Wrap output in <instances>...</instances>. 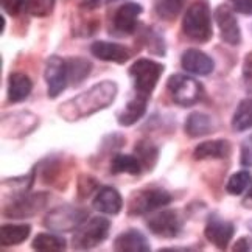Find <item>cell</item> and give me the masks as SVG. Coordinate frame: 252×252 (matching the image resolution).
<instances>
[{
    "label": "cell",
    "instance_id": "30",
    "mask_svg": "<svg viewBox=\"0 0 252 252\" xmlns=\"http://www.w3.org/2000/svg\"><path fill=\"white\" fill-rule=\"evenodd\" d=\"M232 128L237 132H243L252 128V98L241 100L232 115Z\"/></svg>",
    "mask_w": 252,
    "mask_h": 252
},
{
    "label": "cell",
    "instance_id": "36",
    "mask_svg": "<svg viewBox=\"0 0 252 252\" xmlns=\"http://www.w3.org/2000/svg\"><path fill=\"white\" fill-rule=\"evenodd\" d=\"M126 145V137L120 132H111L108 135H104L101 143H100V151L103 154H108V153H115L122 150Z\"/></svg>",
    "mask_w": 252,
    "mask_h": 252
},
{
    "label": "cell",
    "instance_id": "37",
    "mask_svg": "<svg viewBox=\"0 0 252 252\" xmlns=\"http://www.w3.org/2000/svg\"><path fill=\"white\" fill-rule=\"evenodd\" d=\"M0 3H2V9L8 16L17 17L25 9L27 0H0Z\"/></svg>",
    "mask_w": 252,
    "mask_h": 252
},
{
    "label": "cell",
    "instance_id": "24",
    "mask_svg": "<svg viewBox=\"0 0 252 252\" xmlns=\"http://www.w3.org/2000/svg\"><path fill=\"white\" fill-rule=\"evenodd\" d=\"M65 63H67V76H69L70 87H78L83 81H86L94 67L92 61L83 56L67 58Z\"/></svg>",
    "mask_w": 252,
    "mask_h": 252
},
{
    "label": "cell",
    "instance_id": "3",
    "mask_svg": "<svg viewBox=\"0 0 252 252\" xmlns=\"http://www.w3.org/2000/svg\"><path fill=\"white\" fill-rule=\"evenodd\" d=\"M173 202L171 193L158 186H148L137 189L131 193L128 199V215L145 217L148 213L159 210Z\"/></svg>",
    "mask_w": 252,
    "mask_h": 252
},
{
    "label": "cell",
    "instance_id": "41",
    "mask_svg": "<svg viewBox=\"0 0 252 252\" xmlns=\"http://www.w3.org/2000/svg\"><path fill=\"white\" fill-rule=\"evenodd\" d=\"M232 251H235V252H249V251H252V237L238 238L234 243V246H232Z\"/></svg>",
    "mask_w": 252,
    "mask_h": 252
},
{
    "label": "cell",
    "instance_id": "13",
    "mask_svg": "<svg viewBox=\"0 0 252 252\" xmlns=\"http://www.w3.org/2000/svg\"><path fill=\"white\" fill-rule=\"evenodd\" d=\"M143 13V8L137 2H126L120 5L112 16L111 30L115 36H129L135 33L139 27V16Z\"/></svg>",
    "mask_w": 252,
    "mask_h": 252
},
{
    "label": "cell",
    "instance_id": "45",
    "mask_svg": "<svg viewBox=\"0 0 252 252\" xmlns=\"http://www.w3.org/2000/svg\"><path fill=\"white\" fill-rule=\"evenodd\" d=\"M251 142H252V135H251Z\"/></svg>",
    "mask_w": 252,
    "mask_h": 252
},
{
    "label": "cell",
    "instance_id": "7",
    "mask_svg": "<svg viewBox=\"0 0 252 252\" xmlns=\"http://www.w3.org/2000/svg\"><path fill=\"white\" fill-rule=\"evenodd\" d=\"M50 201V195L47 191H28L25 195L9 198L8 204L3 206V217L9 220H25L33 218L37 213L45 210Z\"/></svg>",
    "mask_w": 252,
    "mask_h": 252
},
{
    "label": "cell",
    "instance_id": "19",
    "mask_svg": "<svg viewBox=\"0 0 252 252\" xmlns=\"http://www.w3.org/2000/svg\"><path fill=\"white\" fill-rule=\"evenodd\" d=\"M92 207L103 215H119L123 209V198L117 189L104 186L95 193Z\"/></svg>",
    "mask_w": 252,
    "mask_h": 252
},
{
    "label": "cell",
    "instance_id": "25",
    "mask_svg": "<svg viewBox=\"0 0 252 252\" xmlns=\"http://www.w3.org/2000/svg\"><path fill=\"white\" fill-rule=\"evenodd\" d=\"M134 154L142 163L145 173H151L159 162V147L150 139H140L134 147Z\"/></svg>",
    "mask_w": 252,
    "mask_h": 252
},
{
    "label": "cell",
    "instance_id": "29",
    "mask_svg": "<svg viewBox=\"0 0 252 252\" xmlns=\"http://www.w3.org/2000/svg\"><path fill=\"white\" fill-rule=\"evenodd\" d=\"M140 42L147 50L156 56L167 55V44L163 36L151 27H143L140 33Z\"/></svg>",
    "mask_w": 252,
    "mask_h": 252
},
{
    "label": "cell",
    "instance_id": "43",
    "mask_svg": "<svg viewBox=\"0 0 252 252\" xmlns=\"http://www.w3.org/2000/svg\"><path fill=\"white\" fill-rule=\"evenodd\" d=\"M241 206H243L245 209L252 210V184H251V189H249V191H248V195L245 196L243 201H241Z\"/></svg>",
    "mask_w": 252,
    "mask_h": 252
},
{
    "label": "cell",
    "instance_id": "12",
    "mask_svg": "<svg viewBox=\"0 0 252 252\" xmlns=\"http://www.w3.org/2000/svg\"><path fill=\"white\" fill-rule=\"evenodd\" d=\"M44 80L47 83L48 98L53 100L61 95L69 87V76H67V63L63 56L53 55L47 58L44 67Z\"/></svg>",
    "mask_w": 252,
    "mask_h": 252
},
{
    "label": "cell",
    "instance_id": "14",
    "mask_svg": "<svg viewBox=\"0 0 252 252\" xmlns=\"http://www.w3.org/2000/svg\"><path fill=\"white\" fill-rule=\"evenodd\" d=\"M234 235H235L234 222L221 218L218 213H210L204 227V237L207 238L209 243H212L220 251H226Z\"/></svg>",
    "mask_w": 252,
    "mask_h": 252
},
{
    "label": "cell",
    "instance_id": "6",
    "mask_svg": "<svg viewBox=\"0 0 252 252\" xmlns=\"http://www.w3.org/2000/svg\"><path fill=\"white\" fill-rule=\"evenodd\" d=\"M165 70V65L150 58H139L128 69V75L132 78L134 91L137 94L151 95L156 89L160 76Z\"/></svg>",
    "mask_w": 252,
    "mask_h": 252
},
{
    "label": "cell",
    "instance_id": "16",
    "mask_svg": "<svg viewBox=\"0 0 252 252\" xmlns=\"http://www.w3.org/2000/svg\"><path fill=\"white\" fill-rule=\"evenodd\" d=\"M91 53L96 60H100L103 63H114V64H126L134 55V52L126 45L108 42V41H95L91 45Z\"/></svg>",
    "mask_w": 252,
    "mask_h": 252
},
{
    "label": "cell",
    "instance_id": "33",
    "mask_svg": "<svg viewBox=\"0 0 252 252\" xmlns=\"http://www.w3.org/2000/svg\"><path fill=\"white\" fill-rule=\"evenodd\" d=\"M252 184V176L248 170H240L234 173L226 182V191L232 196H238L243 195L246 189Z\"/></svg>",
    "mask_w": 252,
    "mask_h": 252
},
{
    "label": "cell",
    "instance_id": "31",
    "mask_svg": "<svg viewBox=\"0 0 252 252\" xmlns=\"http://www.w3.org/2000/svg\"><path fill=\"white\" fill-rule=\"evenodd\" d=\"M186 3L187 0H154L153 8L159 19L165 22H173L181 14Z\"/></svg>",
    "mask_w": 252,
    "mask_h": 252
},
{
    "label": "cell",
    "instance_id": "38",
    "mask_svg": "<svg viewBox=\"0 0 252 252\" xmlns=\"http://www.w3.org/2000/svg\"><path fill=\"white\" fill-rule=\"evenodd\" d=\"M241 76H243L245 89L248 91V94L252 95V52H249V53L245 56V61H243V72H241Z\"/></svg>",
    "mask_w": 252,
    "mask_h": 252
},
{
    "label": "cell",
    "instance_id": "22",
    "mask_svg": "<svg viewBox=\"0 0 252 252\" xmlns=\"http://www.w3.org/2000/svg\"><path fill=\"white\" fill-rule=\"evenodd\" d=\"M184 131H186V134L190 139H199L215 131V122H213V119L209 114L195 111L186 119Z\"/></svg>",
    "mask_w": 252,
    "mask_h": 252
},
{
    "label": "cell",
    "instance_id": "5",
    "mask_svg": "<svg viewBox=\"0 0 252 252\" xmlns=\"http://www.w3.org/2000/svg\"><path fill=\"white\" fill-rule=\"evenodd\" d=\"M87 218H89V210L87 209L72 204H63L48 210L42 224L52 232L67 234V232H73L78 229Z\"/></svg>",
    "mask_w": 252,
    "mask_h": 252
},
{
    "label": "cell",
    "instance_id": "10",
    "mask_svg": "<svg viewBox=\"0 0 252 252\" xmlns=\"http://www.w3.org/2000/svg\"><path fill=\"white\" fill-rule=\"evenodd\" d=\"M184 226H186V217L176 209L160 210L147 221V227L150 232H153L159 238L167 240L179 237L184 230Z\"/></svg>",
    "mask_w": 252,
    "mask_h": 252
},
{
    "label": "cell",
    "instance_id": "40",
    "mask_svg": "<svg viewBox=\"0 0 252 252\" xmlns=\"http://www.w3.org/2000/svg\"><path fill=\"white\" fill-rule=\"evenodd\" d=\"M234 11L240 14L252 16V0H229Z\"/></svg>",
    "mask_w": 252,
    "mask_h": 252
},
{
    "label": "cell",
    "instance_id": "27",
    "mask_svg": "<svg viewBox=\"0 0 252 252\" xmlns=\"http://www.w3.org/2000/svg\"><path fill=\"white\" fill-rule=\"evenodd\" d=\"M111 174L117 176V174H131V176H139L143 173L142 163L137 159L135 154H114L111 159Z\"/></svg>",
    "mask_w": 252,
    "mask_h": 252
},
{
    "label": "cell",
    "instance_id": "8",
    "mask_svg": "<svg viewBox=\"0 0 252 252\" xmlns=\"http://www.w3.org/2000/svg\"><path fill=\"white\" fill-rule=\"evenodd\" d=\"M167 89L171 95L174 104L181 108H191L198 104L204 96V87L202 84L184 73H174L167 80Z\"/></svg>",
    "mask_w": 252,
    "mask_h": 252
},
{
    "label": "cell",
    "instance_id": "35",
    "mask_svg": "<svg viewBox=\"0 0 252 252\" xmlns=\"http://www.w3.org/2000/svg\"><path fill=\"white\" fill-rule=\"evenodd\" d=\"M56 0H27L25 11L33 17H48L55 9Z\"/></svg>",
    "mask_w": 252,
    "mask_h": 252
},
{
    "label": "cell",
    "instance_id": "20",
    "mask_svg": "<svg viewBox=\"0 0 252 252\" xmlns=\"http://www.w3.org/2000/svg\"><path fill=\"white\" fill-rule=\"evenodd\" d=\"M232 153V143L227 139H213L201 142L193 150L195 160H209V159H227Z\"/></svg>",
    "mask_w": 252,
    "mask_h": 252
},
{
    "label": "cell",
    "instance_id": "4",
    "mask_svg": "<svg viewBox=\"0 0 252 252\" xmlns=\"http://www.w3.org/2000/svg\"><path fill=\"white\" fill-rule=\"evenodd\" d=\"M109 230H111V220L104 217L87 218L75 230L70 245L75 251H91L108 240Z\"/></svg>",
    "mask_w": 252,
    "mask_h": 252
},
{
    "label": "cell",
    "instance_id": "42",
    "mask_svg": "<svg viewBox=\"0 0 252 252\" xmlns=\"http://www.w3.org/2000/svg\"><path fill=\"white\" fill-rule=\"evenodd\" d=\"M117 2V0H83L81 2V9L83 11H94V9L100 8L106 3Z\"/></svg>",
    "mask_w": 252,
    "mask_h": 252
},
{
    "label": "cell",
    "instance_id": "34",
    "mask_svg": "<svg viewBox=\"0 0 252 252\" xmlns=\"http://www.w3.org/2000/svg\"><path fill=\"white\" fill-rule=\"evenodd\" d=\"M100 187L98 179L94 178L89 173H80L78 179H76V195L78 199H87L92 196L96 191V189Z\"/></svg>",
    "mask_w": 252,
    "mask_h": 252
},
{
    "label": "cell",
    "instance_id": "26",
    "mask_svg": "<svg viewBox=\"0 0 252 252\" xmlns=\"http://www.w3.org/2000/svg\"><path fill=\"white\" fill-rule=\"evenodd\" d=\"M32 226L25 224V222H16V224H3L0 227V243L3 248L6 246H17L24 243V241L30 237Z\"/></svg>",
    "mask_w": 252,
    "mask_h": 252
},
{
    "label": "cell",
    "instance_id": "46",
    "mask_svg": "<svg viewBox=\"0 0 252 252\" xmlns=\"http://www.w3.org/2000/svg\"><path fill=\"white\" fill-rule=\"evenodd\" d=\"M251 30H252V25H251Z\"/></svg>",
    "mask_w": 252,
    "mask_h": 252
},
{
    "label": "cell",
    "instance_id": "18",
    "mask_svg": "<svg viewBox=\"0 0 252 252\" xmlns=\"http://www.w3.org/2000/svg\"><path fill=\"white\" fill-rule=\"evenodd\" d=\"M114 251L120 252H150L151 245L148 237L139 229H126L119 234L112 245Z\"/></svg>",
    "mask_w": 252,
    "mask_h": 252
},
{
    "label": "cell",
    "instance_id": "9",
    "mask_svg": "<svg viewBox=\"0 0 252 252\" xmlns=\"http://www.w3.org/2000/svg\"><path fill=\"white\" fill-rule=\"evenodd\" d=\"M70 160H67L61 156H48L41 162H37L34 168L44 186L64 190L67 186V181H69Z\"/></svg>",
    "mask_w": 252,
    "mask_h": 252
},
{
    "label": "cell",
    "instance_id": "21",
    "mask_svg": "<svg viewBox=\"0 0 252 252\" xmlns=\"http://www.w3.org/2000/svg\"><path fill=\"white\" fill-rule=\"evenodd\" d=\"M33 91V81L32 78L24 72L14 70L8 76V101L9 103H22L30 96Z\"/></svg>",
    "mask_w": 252,
    "mask_h": 252
},
{
    "label": "cell",
    "instance_id": "39",
    "mask_svg": "<svg viewBox=\"0 0 252 252\" xmlns=\"http://www.w3.org/2000/svg\"><path fill=\"white\" fill-rule=\"evenodd\" d=\"M240 163L243 167L249 168L252 167V142H243L241 143V153H240Z\"/></svg>",
    "mask_w": 252,
    "mask_h": 252
},
{
    "label": "cell",
    "instance_id": "11",
    "mask_svg": "<svg viewBox=\"0 0 252 252\" xmlns=\"http://www.w3.org/2000/svg\"><path fill=\"white\" fill-rule=\"evenodd\" d=\"M39 117L30 111H14L2 115V132L8 139H24L36 131Z\"/></svg>",
    "mask_w": 252,
    "mask_h": 252
},
{
    "label": "cell",
    "instance_id": "1",
    "mask_svg": "<svg viewBox=\"0 0 252 252\" xmlns=\"http://www.w3.org/2000/svg\"><path fill=\"white\" fill-rule=\"evenodd\" d=\"M119 92V86L115 81L104 80L81 94L72 96L70 100H65L58 106V115L69 123H75L84 120L91 115L100 112L115 101V96Z\"/></svg>",
    "mask_w": 252,
    "mask_h": 252
},
{
    "label": "cell",
    "instance_id": "2",
    "mask_svg": "<svg viewBox=\"0 0 252 252\" xmlns=\"http://www.w3.org/2000/svg\"><path fill=\"white\" fill-rule=\"evenodd\" d=\"M182 32L190 41L206 44L212 39V19L207 0H195L182 19Z\"/></svg>",
    "mask_w": 252,
    "mask_h": 252
},
{
    "label": "cell",
    "instance_id": "23",
    "mask_svg": "<svg viewBox=\"0 0 252 252\" xmlns=\"http://www.w3.org/2000/svg\"><path fill=\"white\" fill-rule=\"evenodd\" d=\"M147 106H148V95L137 94L132 100H129L128 103H126L123 111L117 114L119 125L126 126V128L135 125L139 120H142L145 112H147Z\"/></svg>",
    "mask_w": 252,
    "mask_h": 252
},
{
    "label": "cell",
    "instance_id": "32",
    "mask_svg": "<svg viewBox=\"0 0 252 252\" xmlns=\"http://www.w3.org/2000/svg\"><path fill=\"white\" fill-rule=\"evenodd\" d=\"M37 176L36 168L33 167L30 173L22 174V176H14V178H8L3 179V186H8V189H11L13 193L9 198H14L19 195H25V193L32 191L33 186H34V179Z\"/></svg>",
    "mask_w": 252,
    "mask_h": 252
},
{
    "label": "cell",
    "instance_id": "17",
    "mask_svg": "<svg viewBox=\"0 0 252 252\" xmlns=\"http://www.w3.org/2000/svg\"><path fill=\"white\" fill-rule=\"evenodd\" d=\"M181 65L186 72L198 76H207L215 70V61L212 56L198 48H187L181 56Z\"/></svg>",
    "mask_w": 252,
    "mask_h": 252
},
{
    "label": "cell",
    "instance_id": "44",
    "mask_svg": "<svg viewBox=\"0 0 252 252\" xmlns=\"http://www.w3.org/2000/svg\"><path fill=\"white\" fill-rule=\"evenodd\" d=\"M0 21H2V30H0V32L3 33V32H5V17L2 16V19H0Z\"/></svg>",
    "mask_w": 252,
    "mask_h": 252
},
{
    "label": "cell",
    "instance_id": "28",
    "mask_svg": "<svg viewBox=\"0 0 252 252\" xmlns=\"http://www.w3.org/2000/svg\"><path fill=\"white\" fill-rule=\"evenodd\" d=\"M67 248V241L58 234L41 232L32 241V249L39 252H61Z\"/></svg>",
    "mask_w": 252,
    "mask_h": 252
},
{
    "label": "cell",
    "instance_id": "15",
    "mask_svg": "<svg viewBox=\"0 0 252 252\" xmlns=\"http://www.w3.org/2000/svg\"><path fill=\"white\" fill-rule=\"evenodd\" d=\"M215 22L220 28V36L222 42H226L232 47H237L241 44V30L238 21L234 14V8L222 3L215 9Z\"/></svg>",
    "mask_w": 252,
    "mask_h": 252
}]
</instances>
